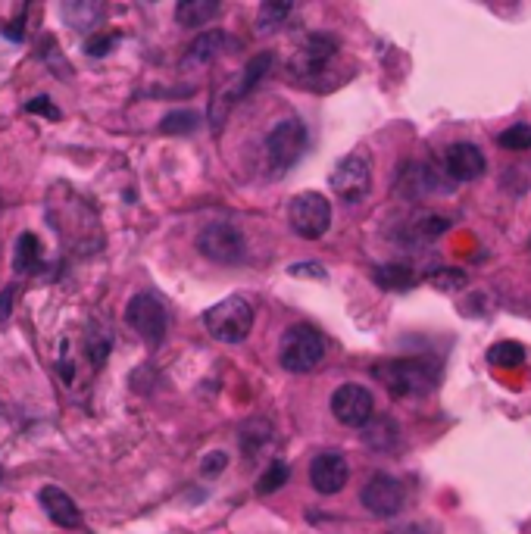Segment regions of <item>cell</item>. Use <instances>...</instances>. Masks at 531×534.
Wrapping results in <instances>:
<instances>
[{
	"label": "cell",
	"instance_id": "6da1fadb",
	"mask_svg": "<svg viewBox=\"0 0 531 534\" xmlns=\"http://www.w3.org/2000/svg\"><path fill=\"white\" fill-rule=\"evenodd\" d=\"M435 366L428 360H419V356H410V360H385L372 369V375L382 381V385L394 394V397H422L435 388Z\"/></svg>",
	"mask_w": 531,
	"mask_h": 534
},
{
	"label": "cell",
	"instance_id": "7a4b0ae2",
	"mask_svg": "<svg viewBox=\"0 0 531 534\" xmlns=\"http://www.w3.org/2000/svg\"><path fill=\"white\" fill-rule=\"evenodd\" d=\"M204 325L216 341L241 344L250 335V328H254V307H250V300L232 294L204 313Z\"/></svg>",
	"mask_w": 531,
	"mask_h": 534
},
{
	"label": "cell",
	"instance_id": "3957f363",
	"mask_svg": "<svg viewBox=\"0 0 531 534\" xmlns=\"http://www.w3.org/2000/svg\"><path fill=\"white\" fill-rule=\"evenodd\" d=\"M325 356V341L313 325H291L278 341V363L288 372H313Z\"/></svg>",
	"mask_w": 531,
	"mask_h": 534
},
{
	"label": "cell",
	"instance_id": "277c9868",
	"mask_svg": "<svg viewBox=\"0 0 531 534\" xmlns=\"http://www.w3.org/2000/svg\"><path fill=\"white\" fill-rule=\"evenodd\" d=\"M288 222L294 228V235L316 241L328 232V225H332V203L319 191H303L291 200Z\"/></svg>",
	"mask_w": 531,
	"mask_h": 534
},
{
	"label": "cell",
	"instance_id": "5b68a950",
	"mask_svg": "<svg viewBox=\"0 0 531 534\" xmlns=\"http://www.w3.org/2000/svg\"><path fill=\"white\" fill-rule=\"evenodd\" d=\"M197 250L204 253L207 260L219 263V266H235L247 257V244L241 228L232 222H213L204 232L197 235Z\"/></svg>",
	"mask_w": 531,
	"mask_h": 534
},
{
	"label": "cell",
	"instance_id": "8992f818",
	"mask_svg": "<svg viewBox=\"0 0 531 534\" xmlns=\"http://www.w3.org/2000/svg\"><path fill=\"white\" fill-rule=\"evenodd\" d=\"M307 150V125L300 119H282L266 135V160L275 172L291 169Z\"/></svg>",
	"mask_w": 531,
	"mask_h": 534
},
{
	"label": "cell",
	"instance_id": "52a82bcc",
	"mask_svg": "<svg viewBox=\"0 0 531 534\" xmlns=\"http://www.w3.org/2000/svg\"><path fill=\"white\" fill-rule=\"evenodd\" d=\"M332 191L344 203L366 200V194L372 191V163L363 150H353L332 169Z\"/></svg>",
	"mask_w": 531,
	"mask_h": 534
},
{
	"label": "cell",
	"instance_id": "ba28073f",
	"mask_svg": "<svg viewBox=\"0 0 531 534\" xmlns=\"http://www.w3.org/2000/svg\"><path fill=\"white\" fill-rule=\"evenodd\" d=\"M125 322H129L135 332L150 344V347H157L166 335V307L160 303V297L154 294H138L129 300V307H125Z\"/></svg>",
	"mask_w": 531,
	"mask_h": 534
},
{
	"label": "cell",
	"instance_id": "9c48e42d",
	"mask_svg": "<svg viewBox=\"0 0 531 534\" xmlns=\"http://www.w3.org/2000/svg\"><path fill=\"white\" fill-rule=\"evenodd\" d=\"M332 413L347 428H366L375 416V397L357 381H347L332 394Z\"/></svg>",
	"mask_w": 531,
	"mask_h": 534
},
{
	"label": "cell",
	"instance_id": "30bf717a",
	"mask_svg": "<svg viewBox=\"0 0 531 534\" xmlns=\"http://www.w3.org/2000/svg\"><path fill=\"white\" fill-rule=\"evenodd\" d=\"M360 500H363V506H366L372 516L394 519L403 510V503H407V491H403V485H400L394 475L378 472V475H372L366 485H363Z\"/></svg>",
	"mask_w": 531,
	"mask_h": 534
},
{
	"label": "cell",
	"instance_id": "8fae6325",
	"mask_svg": "<svg viewBox=\"0 0 531 534\" xmlns=\"http://www.w3.org/2000/svg\"><path fill=\"white\" fill-rule=\"evenodd\" d=\"M332 57H335V41L325 38V35H313L291 57L288 72L294 75V82H310V79H316V75H322V69L328 66Z\"/></svg>",
	"mask_w": 531,
	"mask_h": 534
},
{
	"label": "cell",
	"instance_id": "7c38bea8",
	"mask_svg": "<svg viewBox=\"0 0 531 534\" xmlns=\"http://www.w3.org/2000/svg\"><path fill=\"white\" fill-rule=\"evenodd\" d=\"M347 475H350L347 460H344L341 453H335V450L319 453L316 460L310 463V485H313L319 494H325V497H332V494L344 491Z\"/></svg>",
	"mask_w": 531,
	"mask_h": 534
},
{
	"label": "cell",
	"instance_id": "4fadbf2b",
	"mask_svg": "<svg viewBox=\"0 0 531 534\" xmlns=\"http://www.w3.org/2000/svg\"><path fill=\"white\" fill-rule=\"evenodd\" d=\"M447 172L457 182H475L485 172V154L475 144H453L447 150Z\"/></svg>",
	"mask_w": 531,
	"mask_h": 534
},
{
	"label": "cell",
	"instance_id": "5bb4252c",
	"mask_svg": "<svg viewBox=\"0 0 531 534\" xmlns=\"http://www.w3.org/2000/svg\"><path fill=\"white\" fill-rule=\"evenodd\" d=\"M38 500H41V506H44V513L54 519L57 525H63V528H79V525H82L79 506H75V500H72L63 488L47 485V488H41Z\"/></svg>",
	"mask_w": 531,
	"mask_h": 534
},
{
	"label": "cell",
	"instance_id": "9a60e30c",
	"mask_svg": "<svg viewBox=\"0 0 531 534\" xmlns=\"http://www.w3.org/2000/svg\"><path fill=\"white\" fill-rule=\"evenodd\" d=\"M363 444L372 447L375 453H394L400 447V428L394 425V419L382 416V419H372L363 428Z\"/></svg>",
	"mask_w": 531,
	"mask_h": 534
},
{
	"label": "cell",
	"instance_id": "2e32d148",
	"mask_svg": "<svg viewBox=\"0 0 531 534\" xmlns=\"http://www.w3.org/2000/svg\"><path fill=\"white\" fill-rule=\"evenodd\" d=\"M104 4H88V0H72L63 4V19L72 25L75 32H94L100 19H104Z\"/></svg>",
	"mask_w": 531,
	"mask_h": 534
},
{
	"label": "cell",
	"instance_id": "e0dca14e",
	"mask_svg": "<svg viewBox=\"0 0 531 534\" xmlns=\"http://www.w3.org/2000/svg\"><path fill=\"white\" fill-rule=\"evenodd\" d=\"M219 16V4L216 0H182L175 7V19H179L185 29H197V25H207L210 19Z\"/></svg>",
	"mask_w": 531,
	"mask_h": 534
},
{
	"label": "cell",
	"instance_id": "ac0fdd59",
	"mask_svg": "<svg viewBox=\"0 0 531 534\" xmlns=\"http://www.w3.org/2000/svg\"><path fill=\"white\" fill-rule=\"evenodd\" d=\"M372 282H375L378 288H385V291H403V288H413V285H416V275H413L410 266L388 263V266L372 269Z\"/></svg>",
	"mask_w": 531,
	"mask_h": 534
},
{
	"label": "cell",
	"instance_id": "d6986e66",
	"mask_svg": "<svg viewBox=\"0 0 531 534\" xmlns=\"http://www.w3.org/2000/svg\"><path fill=\"white\" fill-rule=\"evenodd\" d=\"M229 35L225 32H204L200 35L194 44H191V50H188V63H210V60H216L222 50H229Z\"/></svg>",
	"mask_w": 531,
	"mask_h": 534
},
{
	"label": "cell",
	"instance_id": "ffe728a7",
	"mask_svg": "<svg viewBox=\"0 0 531 534\" xmlns=\"http://www.w3.org/2000/svg\"><path fill=\"white\" fill-rule=\"evenodd\" d=\"M13 266L19 275H32L41 269V241L32 235V232H25L16 244V257H13Z\"/></svg>",
	"mask_w": 531,
	"mask_h": 534
},
{
	"label": "cell",
	"instance_id": "44dd1931",
	"mask_svg": "<svg viewBox=\"0 0 531 534\" xmlns=\"http://www.w3.org/2000/svg\"><path fill=\"white\" fill-rule=\"evenodd\" d=\"M488 360L497 369H516L525 363V347L519 341H500L488 350Z\"/></svg>",
	"mask_w": 531,
	"mask_h": 534
},
{
	"label": "cell",
	"instance_id": "7402d4cb",
	"mask_svg": "<svg viewBox=\"0 0 531 534\" xmlns=\"http://www.w3.org/2000/svg\"><path fill=\"white\" fill-rule=\"evenodd\" d=\"M269 438H272L269 422H263V419L247 422V425L241 428V447H244V456H247V460H250V456H257L260 447H263V441H269Z\"/></svg>",
	"mask_w": 531,
	"mask_h": 534
},
{
	"label": "cell",
	"instance_id": "603a6c76",
	"mask_svg": "<svg viewBox=\"0 0 531 534\" xmlns=\"http://www.w3.org/2000/svg\"><path fill=\"white\" fill-rule=\"evenodd\" d=\"M288 13H291V4H278V0H269V4H263L260 7V16H257V32L260 35H272L278 25H282L285 19H288Z\"/></svg>",
	"mask_w": 531,
	"mask_h": 534
},
{
	"label": "cell",
	"instance_id": "cb8c5ba5",
	"mask_svg": "<svg viewBox=\"0 0 531 534\" xmlns=\"http://www.w3.org/2000/svg\"><path fill=\"white\" fill-rule=\"evenodd\" d=\"M197 125H200V113H194V110H175V113H169L160 122V129L166 135H188V132L197 129Z\"/></svg>",
	"mask_w": 531,
	"mask_h": 534
},
{
	"label": "cell",
	"instance_id": "d4e9b609",
	"mask_svg": "<svg viewBox=\"0 0 531 534\" xmlns=\"http://www.w3.org/2000/svg\"><path fill=\"white\" fill-rule=\"evenodd\" d=\"M288 472H291L288 463H278V460L269 463V469H266V472L260 475V481H257V491H260V494H275V491L288 481Z\"/></svg>",
	"mask_w": 531,
	"mask_h": 534
},
{
	"label": "cell",
	"instance_id": "484cf974",
	"mask_svg": "<svg viewBox=\"0 0 531 534\" xmlns=\"http://www.w3.org/2000/svg\"><path fill=\"white\" fill-rule=\"evenodd\" d=\"M272 69V54H257L254 60L247 63V69H244V82H241V94H247L254 85H260L263 82V75Z\"/></svg>",
	"mask_w": 531,
	"mask_h": 534
},
{
	"label": "cell",
	"instance_id": "4316f807",
	"mask_svg": "<svg viewBox=\"0 0 531 534\" xmlns=\"http://www.w3.org/2000/svg\"><path fill=\"white\" fill-rule=\"evenodd\" d=\"M497 141H500V147H507V150H531V125L528 122H516Z\"/></svg>",
	"mask_w": 531,
	"mask_h": 534
},
{
	"label": "cell",
	"instance_id": "83f0119b",
	"mask_svg": "<svg viewBox=\"0 0 531 534\" xmlns=\"http://www.w3.org/2000/svg\"><path fill=\"white\" fill-rule=\"evenodd\" d=\"M466 272L463 269H438L432 272V285L441 288V291H463L466 288Z\"/></svg>",
	"mask_w": 531,
	"mask_h": 534
},
{
	"label": "cell",
	"instance_id": "f1b7e54d",
	"mask_svg": "<svg viewBox=\"0 0 531 534\" xmlns=\"http://www.w3.org/2000/svg\"><path fill=\"white\" fill-rule=\"evenodd\" d=\"M225 466H229V453H225V450H213L210 456H204V463H200V472H204L207 478H216Z\"/></svg>",
	"mask_w": 531,
	"mask_h": 534
},
{
	"label": "cell",
	"instance_id": "f546056e",
	"mask_svg": "<svg viewBox=\"0 0 531 534\" xmlns=\"http://www.w3.org/2000/svg\"><path fill=\"white\" fill-rule=\"evenodd\" d=\"M447 219L444 216H428V219H422V225H419V232L425 235V238H435V235H441V232H447Z\"/></svg>",
	"mask_w": 531,
	"mask_h": 534
},
{
	"label": "cell",
	"instance_id": "4dcf8cb0",
	"mask_svg": "<svg viewBox=\"0 0 531 534\" xmlns=\"http://www.w3.org/2000/svg\"><path fill=\"white\" fill-rule=\"evenodd\" d=\"M116 44V35H104V38H91L88 41V54H94V57H104L107 50Z\"/></svg>",
	"mask_w": 531,
	"mask_h": 534
},
{
	"label": "cell",
	"instance_id": "1f68e13d",
	"mask_svg": "<svg viewBox=\"0 0 531 534\" xmlns=\"http://www.w3.org/2000/svg\"><path fill=\"white\" fill-rule=\"evenodd\" d=\"M29 113H44V116H50V119H60V110L50 107L47 97H35L32 104H29Z\"/></svg>",
	"mask_w": 531,
	"mask_h": 534
},
{
	"label": "cell",
	"instance_id": "d6a6232c",
	"mask_svg": "<svg viewBox=\"0 0 531 534\" xmlns=\"http://www.w3.org/2000/svg\"><path fill=\"white\" fill-rule=\"evenodd\" d=\"M13 297H16V288H7L0 294V322L10 319V310H13Z\"/></svg>",
	"mask_w": 531,
	"mask_h": 534
},
{
	"label": "cell",
	"instance_id": "836d02e7",
	"mask_svg": "<svg viewBox=\"0 0 531 534\" xmlns=\"http://www.w3.org/2000/svg\"><path fill=\"white\" fill-rule=\"evenodd\" d=\"M391 534H432V528L422 525V522H410V525H400V528H394Z\"/></svg>",
	"mask_w": 531,
	"mask_h": 534
}]
</instances>
